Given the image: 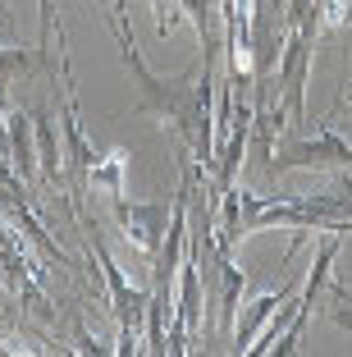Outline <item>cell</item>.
Returning a JSON list of instances; mask_svg holds the SVG:
<instances>
[{"label": "cell", "instance_id": "obj_1", "mask_svg": "<svg viewBox=\"0 0 352 357\" xmlns=\"http://www.w3.org/2000/svg\"><path fill=\"white\" fill-rule=\"evenodd\" d=\"M87 238V257L101 266V280H105V294H110V307H114V326H119V344L114 353H137V339H146V307H151V294L146 289H133L124 275V266L110 257V248L101 243L92 220H78Z\"/></svg>", "mask_w": 352, "mask_h": 357}, {"label": "cell", "instance_id": "obj_2", "mask_svg": "<svg viewBox=\"0 0 352 357\" xmlns=\"http://www.w3.org/2000/svg\"><path fill=\"white\" fill-rule=\"evenodd\" d=\"M298 169H311V174H343V169H352V142L330 119L316 128V137H284L266 160V178H284V174H298Z\"/></svg>", "mask_w": 352, "mask_h": 357}, {"label": "cell", "instance_id": "obj_3", "mask_svg": "<svg viewBox=\"0 0 352 357\" xmlns=\"http://www.w3.org/2000/svg\"><path fill=\"white\" fill-rule=\"evenodd\" d=\"M311 46L316 37L311 32H298L289 28L284 37V51H280V69H275V87H280V105L289 115V128L307 124V78H311Z\"/></svg>", "mask_w": 352, "mask_h": 357}, {"label": "cell", "instance_id": "obj_4", "mask_svg": "<svg viewBox=\"0 0 352 357\" xmlns=\"http://www.w3.org/2000/svg\"><path fill=\"white\" fill-rule=\"evenodd\" d=\"M110 215L124 234V243H133L142 257L160 252V243H165V229H169V215H174V202H128V197H110Z\"/></svg>", "mask_w": 352, "mask_h": 357}, {"label": "cell", "instance_id": "obj_5", "mask_svg": "<svg viewBox=\"0 0 352 357\" xmlns=\"http://www.w3.org/2000/svg\"><path fill=\"white\" fill-rule=\"evenodd\" d=\"M5 128H10V156H14V169H19L23 183H37V128H32V110L23 105H10L5 110Z\"/></svg>", "mask_w": 352, "mask_h": 357}, {"label": "cell", "instance_id": "obj_6", "mask_svg": "<svg viewBox=\"0 0 352 357\" xmlns=\"http://www.w3.org/2000/svg\"><path fill=\"white\" fill-rule=\"evenodd\" d=\"M32 128H37V169H42L46 188H64L69 192V178H64V151H60V133L51 124V110L37 105L32 110Z\"/></svg>", "mask_w": 352, "mask_h": 357}, {"label": "cell", "instance_id": "obj_7", "mask_svg": "<svg viewBox=\"0 0 352 357\" xmlns=\"http://www.w3.org/2000/svg\"><path fill=\"white\" fill-rule=\"evenodd\" d=\"M37 60H46V51H23V46H0V110H10V92L37 69Z\"/></svg>", "mask_w": 352, "mask_h": 357}, {"label": "cell", "instance_id": "obj_8", "mask_svg": "<svg viewBox=\"0 0 352 357\" xmlns=\"http://www.w3.org/2000/svg\"><path fill=\"white\" fill-rule=\"evenodd\" d=\"M124 174H128V151L124 147H110V151H101V160H96L92 183L101 192H110V197H124Z\"/></svg>", "mask_w": 352, "mask_h": 357}, {"label": "cell", "instance_id": "obj_9", "mask_svg": "<svg viewBox=\"0 0 352 357\" xmlns=\"http://www.w3.org/2000/svg\"><path fill=\"white\" fill-rule=\"evenodd\" d=\"M151 14H155V37H174V28L188 19L183 0H151Z\"/></svg>", "mask_w": 352, "mask_h": 357}, {"label": "cell", "instance_id": "obj_10", "mask_svg": "<svg viewBox=\"0 0 352 357\" xmlns=\"http://www.w3.org/2000/svg\"><path fill=\"white\" fill-rule=\"evenodd\" d=\"M343 110H352V78L343 83V92H339V105H334V115H343Z\"/></svg>", "mask_w": 352, "mask_h": 357}, {"label": "cell", "instance_id": "obj_11", "mask_svg": "<svg viewBox=\"0 0 352 357\" xmlns=\"http://www.w3.org/2000/svg\"><path fill=\"white\" fill-rule=\"evenodd\" d=\"M0 32H10V23H5V19H0Z\"/></svg>", "mask_w": 352, "mask_h": 357}]
</instances>
